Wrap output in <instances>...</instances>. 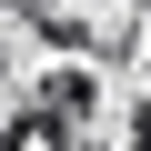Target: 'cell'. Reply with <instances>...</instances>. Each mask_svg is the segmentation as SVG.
<instances>
[]
</instances>
